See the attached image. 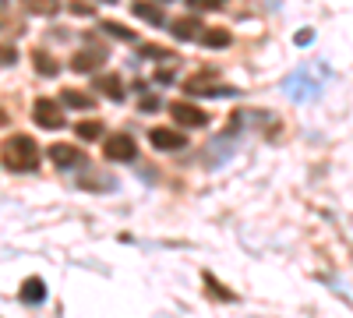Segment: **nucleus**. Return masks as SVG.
<instances>
[{"label":"nucleus","instance_id":"f257e3e1","mask_svg":"<svg viewBox=\"0 0 353 318\" xmlns=\"http://www.w3.org/2000/svg\"><path fill=\"white\" fill-rule=\"evenodd\" d=\"M0 159H4V166L11 173H32V170H39L43 152L32 135H8L4 146H0Z\"/></svg>","mask_w":353,"mask_h":318},{"label":"nucleus","instance_id":"f03ea898","mask_svg":"<svg viewBox=\"0 0 353 318\" xmlns=\"http://www.w3.org/2000/svg\"><path fill=\"white\" fill-rule=\"evenodd\" d=\"M216 78H219L216 71H198L194 78L184 81V92H188V96H237V89L219 85Z\"/></svg>","mask_w":353,"mask_h":318},{"label":"nucleus","instance_id":"7ed1b4c3","mask_svg":"<svg viewBox=\"0 0 353 318\" xmlns=\"http://www.w3.org/2000/svg\"><path fill=\"white\" fill-rule=\"evenodd\" d=\"M283 89H286V96H293V99H311L318 89H321V78L318 74H311V68H301V71H293L286 81H283Z\"/></svg>","mask_w":353,"mask_h":318},{"label":"nucleus","instance_id":"20e7f679","mask_svg":"<svg viewBox=\"0 0 353 318\" xmlns=\"http://www.w3.org/2000/svg\"><path fill=\"white\" fill-rule=\"evenodd\" d=\"M103 156L110 163H131V159H138V146H134V138L128 131H117L103 141Z\"/></svg>","mask_w":353,"mask_h":318},{"label":"nucleus","instance_id":"39448f33","mask_svg":"<svg viewBox=\"0 0 353 318\" xmlns=\"http://www.w3.org/2000/svg\"><path fill=\"white\" fill-rule=\"evenodd\" d=\"M110 57V46H81L78 53H71V71L74 74H92V71H99V64Z\"/></svg>","mask_w":353,"mask_h":318},{"label":"nucleus","instance_id":"423d86ee","mask_svg":"<svg viewBox=\"0 0 353 318\" xmlns=\"http://www.w3.org/2000/svg\"><path fill=\"white\" fill-rule=\"evenodd\" d=\"M32 121L46 131H61L64 128V106L57 103V99H36L32 106Z\"/></svg>","mask_w":353,"mask_h":318},{"label":"nucleus","instance_id":"0eeeda50","mask_svg":"<svg viewBox=\"0 0 353 318\" xmlns=\"http://www.w3.org/2000/svg\"><path fill=\"white\" fill-rule=\"evenodd\" d=\"M46 156L53 159V166H61V170H81L85 159H88L78 146H68V141H53V146L46 149Z\"/></svg>","mask_w":353,"mask_h":318},{"label":"nucleus","instance_id":"6e6552de","mask_svg":"<svg viewBox=\"0 0 353 318\" xmlns=\"http://www.w3.org/2000/svg\"><path fill=\"white\" fill-rule=\"evenodd\" d=\"M149 141H152V149H159V152H176V149L188 146L184 131H176V128H152Z\"/></svg>","mask_w":353,"mask_h":318},{"label":"nucleus","instance_id":"1a4fd4ad","mask_svg":"<svg viewBox=\"0 0 353 318\" xmlns=\"http://www.w3.org/2000/svg\"><path fill=\"white\" fill-rule=\"evenodd\" d=\"M170 113H173V121L184 124V128H205V124H209V113H205L201 106H194V103H184V99L173 103Z\"/></svg>","mask_w":353,"mask_h":318},{"label":"nucleus","instance_id":"9d476101","mask_svg":"<svg viewBox=\"0 0 353 318\" xmlns=\"http://www.w3.org/2000/svg\"><path fill=\"white\" fill-rule=\"evenodd\" d=\"M18 301H21V304H43V301H46V283H43V276H28V279H21V286H18Z\"/></svg>","mask_w":353,"mask_h":318},{"label":"nucleus","instance_id":"9b49d317","mask_svg":"<svg viewBox=\"0 0 353 318\" xmlns=\"http://www.w3.org/2000/svg\"><path fill=\"white\" fill-rule=\"evenodd\" d=\"M131 11H134V14H138L145 25H156V28L166 21L163 8H159V4H152V0H134V4H131Z\"/></svg>","mask_w":353,"mask_h":318},{"label":"nucleus","instance_id":"f8f14e48","mask_svg":"<svg viewBox=\"0 0 353 318\" xmlns=\"http://www.w3.org/2000/svg\"><path fill=\"white\" fill-rule=\"evenodd\" d=\"M96 89H99L103 96H110L113 103L124 99V81H121V74H96Z\"/></svg>","mask_w":353,"mask_h":318},{"label":"nucleus","instance_id":"ddd939ff","mask_svg":"<svg viewBox=\"0 0 353 318\" xmlns=\"http://www.w3.org/2000/svg\"><path fill=\"white\" fill-rule=\"evenodd\" d=\"M198 39H201V46H205V50H226V46L233 43L230 28H205V32H201Z\"/></svg>","mask_w":353,"mask_h":318},{"label":"nucleus","instance_id":"4468645a","mask_svg":"<svg viewBox=\"0 0 353 318\" xmlns=\"http://www.w3.org/2000/svg\"><path fill=\"white\" fill-rule=\"evenodd\" d=\"M32 64H36V71H39L43 78H57V71H61V64H57V57H53L50 50H43V46L32 53Z\"/></svg>","mask_w":353,"mask_h":318},{"label":"nucleus","instance_id":"2eb2a0df","mask_svg":"<svg viewBox=\"0 0 353 318\" xmlns=\"http://www.w3.org/2000/svg\"><path fill=\"white\" fill-rule=\"evenodd\" d=\"M173 36H176V39H198V36H201V21H198V18L173 21Z\"/></svg>","mask_w":353,"mask_h":318},{"label":"nucleus","instance_id":"dca6fc26","mask_svg":"<svg viewBox=\"0 0 353 318\" xmlns=\"http://www.w3.org/2000/svg\"><path fill=\"white\" fill-rule=\"evenodd\" d=\"M61 106H71V110H88V106H96V103H92V96H88V92L64 89V92H61Z\"/></svg>","mask_w":353,"mask_h":318},{"label":"nucleus","instance_id":"f3484780","mask_svg":"<svg viewBox=\"0 0 353 318\" xmlns=\"http://www.w3.org/2000/svg\"><path fill=\"white\" fill-rule=\"evenodd\" d=\"M106 36H113V39H121V43H138V36H134V28H128V25H121V21H103L99 25Z\"/></svg>","mask_w":353,"mask_h":318},{"label":"nucleus","instance_id":"a211bd4d","mask_svg":"<svg viewBox=\"0 0 353 318\" xmlns=\"http://www.w3.org/2000/svg\"><path fill=\"white\" fill-rule=\"evenodd\" d=\"M21 8H25L28 14H43V18H50V14H57L61 0H21Z\"/></svg>","mask_w":353,"mask_h":318},{"label":"nucleus","instance_id":"6ab92c4d","mask_svg":"<svg viewBox=\"0 0 353 318\" xmlns=\"http://www.w3.org/2000/svg\"><path fill=\"white\" fill-rule=\"evenodd\" d=\"M74 131H78V138H81V141H96V138H99V131H103V124H99V121H81Z\"/></svg>","mask_w":353,"mask_h":318},{"label":"nucleus","instance_id":"aec40b11","mask_svg":"<svg viewBox=\"0 0 353 318\" xmlns=\"http://www.w3.org/2000/svg\"><path fill=\"white\" fill-rule=\"evenodd\" d=\"M18 61V46H11V43H0V68H11Z\"/></svg>","mask_w":353,"mask_h":318},{"label":"nucleus","instance_id":"412c9836","mask_svg":"<svg viewBox=\"0 0 353 318\" xmlns=\"http://www.w3.org/2000/svg\"><path fill=\"white\" fill-rule=\"evenodd\" d=\"M226 0H188V8L191 11H216V8H223Z\"/></svg>","mask_w":353,"mask_h":318},{"label":"nucleus","instance_id":"4be33fe9","mask_svg":"<svg viewBox=\"0 0 353 318\" xmlns=\"http://www.w3.org/2000/svg\"><path fill=\"white\" fill-rule=\"evenodd\" d=\"M205 286H209V290H212V294H219L223 301H233V294H230V290H223V286H219V283H216L212 276H205Z\"/></svg>","mask_w":353,"mask_h":318},{"label":"nucleus","instance_id":"5701e85b","mask_svg":"<svg viewBox=\"0 0 353 318\" xmlns=\"http://www.w3.org/2000/svg\"><path fill=\"white\" fill-rule=\"evenodd\" d=\"M11 4H8V0H0V28H11Z\"/></svg>","mask_w":353,"mask_h":318},{"label":"nucleus","instance_id":"b1692460","mask_svg":"<svg viewBox=\"0 0 353 318\" xmlns=\"http://www.w3.org/2000/svg\"><path fill=\"white\" fill-rule=\"evenodd\" d=\"M138 106H141V113H152V110H159L163 103H159V96H141Z\"/></svg>","mask_w":353,"mask_h":318},{"label":"nucleus","instance_id":"393cba45","mask_svg":"<svg viewBox=\"0 0 353 318\" xmlns=\"http://www.w3.org/2000/svg\"><path fill=\"white\" fill-rule=\"evenodd\" d=\"M71 11H74V14H92V8H88L85 0H71Z\"/></svg>","mask_w":353,"mask_h":318},{"label":"nucleus","instance_id":"a878e982","mask_svg":"<svg viewBox=\"0 0 353 318\" xmlns=\"http://www.w3.org/2000/svg\"><path fill=\"white\" fill-rule=\"evenodd\" d=\"M314 39V32H311V28H301V32H297V46H307Z\"/></svg>","mask_w":353,"mask_h":318},{"label":"nucleus","instance_id":"bb28decb","mask_svg":"<svg viewBox=\"0 0 353 318\" xmlns=\"http://www.w3.org/2000/svg\"><path fill=\"white\" fill-rule=\"evenodd\" d=\"M141 53H145V57H170V53H166V50H152V46H145V50H141Z\"/></svg>","mask_w":353,"mask_h":318},{"label":"nucleus","instance_id":"cd10ccee","mask_svg":"<svg viewBox=\"0 0 353 318\" xmlns=\"http://www.w3.org/2000/svg\"><path fill=\"white\" fill-rule=\"evenodd\" d=\"M8 124V110H0V128H4Z\"/></svg>","mask_w":353,"mask_h":318},{"label":"nucleus","instance_id":"c85d7f7f","mask_svg":"<svg viewBox=\"0 0 353 318\" xmlns=\"http://www.w3.org/2000/svg\"><path fill=\"white\" fill-rule=\"evenodd\" d=\"M103 4H117V0H103Z\"/></svg>","mask_w":353,"mask_h":318}]
</instances>
